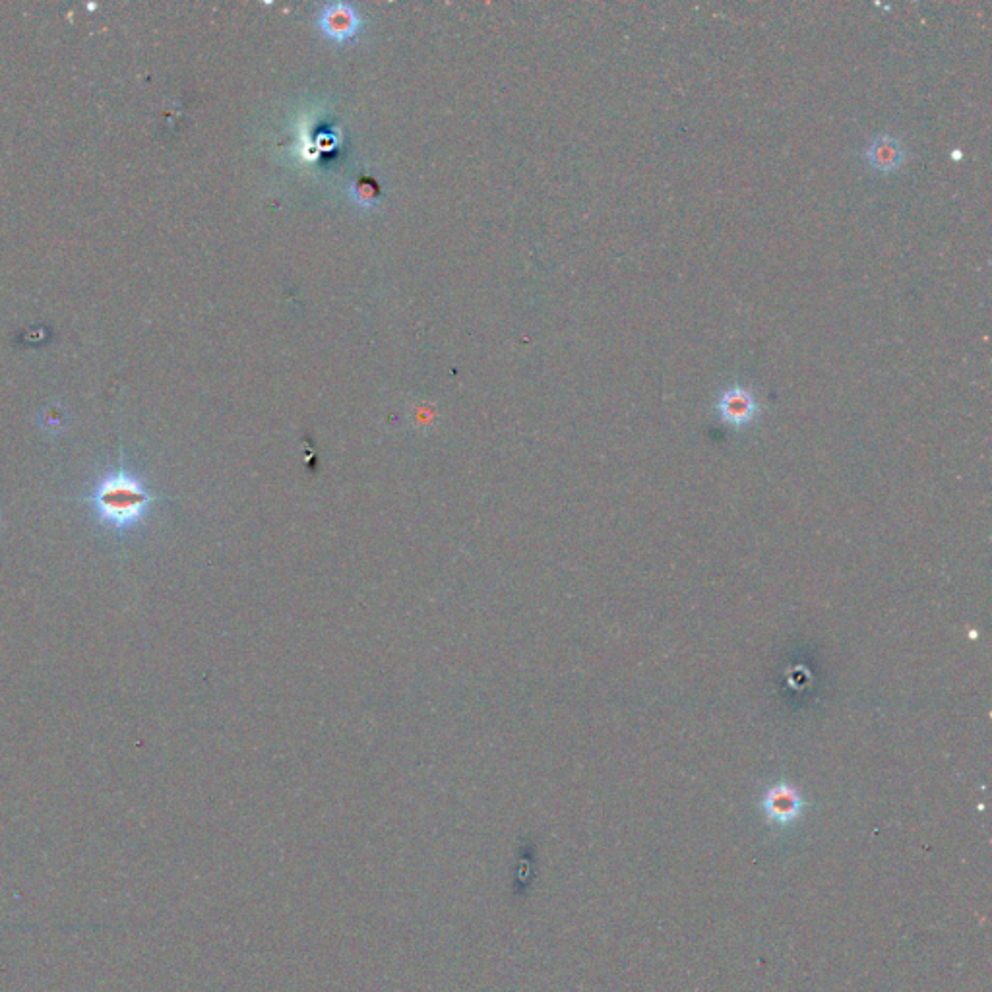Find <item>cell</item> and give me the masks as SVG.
<instances>
[{"label": "cell", "mask_w": 992, "mask_h": 992, "mask_svg": "<svg viewBox=\"0 0 992 992\" xmlns=\"http://www.w3.org/2000/svg\"><path fill=\"white\" fill-rule=\"evenodd\" d=\"M152 500L144 483L126 469L105 475L86 498L95 518L115 531H128L142 522Z\"/></svg>", "instance_id": "6da1fadb"}, {"label": "cell", "mask_w": 992, "mask_h": 992, "mask_svg": "<svg viewBox=\"0 0 992 992\" xmlns=\"http://www.w3.org/2000/svg\"><path fill=\"white\" fill-rule=\"evenodd\" d=\"M715 411L725 425L733 429H743L756 419L760 405L756 400V394L750 388L735 384L721 392V396L715 402Z\"/></svg>", "instance_id": "7a4b0ae2"}, {"label": "cell", "mask_w": 992, "mask_h": 992, "mask_svg": "<svg viewBox=\"0 0 992 992\" xmlns=\"http://www.w3.org/2000/svg\"><path fill=\"white\" fill-rule=\"evenodd\" d=\"M760 805L772 824L787 826L793 824L797 818H801L805 810V799L793 785L777 783L766 791Z\"/></svg>", "instance_id": "3957f363"}, {"label": "cell", "mask_w": 992, "mask_h": 992, "mask_svg": "<svg viewBox=\"0 0 992 992\" xmlns=\"http://www.w3.org/2000/svg\"><path fill=\"white\" fill-rule=\"evenodd\" d=\"M318 26L328 39H332L336 43H345L359 33L361 26H363V20H361V16L353 4L332 2L320 10Z\"/></svg>", "instance_id": "277c9868"}, {"label": "cell", "mask_w": 992, "mask_h": 992, "mask_svg": "<svg viewBox=\"0 0 992 992\" xmlns=\"http://www.w3.org/2000/svg\"><path fill=\"white\" fill-rule=\"evenodd\" d=\"M865 161L876 173H894L905 161V148L898 138L890 134H880L868 142Z\"/></svg>", "instance_id": "5b68a950"}, {"label": "cell", "mask_w": 992, "mask_h": 992, "mask_svg": "<svg viewBox=\"0 0 992 992\" xmlns=\"http://www.w3.org/2000/svg\"><path fill=\"white\" fill-rule=\"evenodd\" d=\"M349 194L355 200V204H359L361 208H372L378 204L380 186L371 177H361L351 185Z\"/></svg>", "instance_id": "8992f818"}]
</instances>
